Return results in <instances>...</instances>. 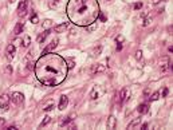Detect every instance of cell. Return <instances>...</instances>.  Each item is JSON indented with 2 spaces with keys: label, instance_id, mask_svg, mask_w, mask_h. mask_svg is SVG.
<instances>
[{
  "label": "cell",
  "instance_id": "16",
  "mask_svg": "<svg viewBox=\"0 0 173 130\" xmlns=\"http://www.w3.org/2000/svg\"><path fill=\"white\" fill-rule=\"evenodd\" d=\"M105 70H106V65H105V63H99V65H97L96 67H94L93 72H103Z\"/></svg>",
  "mask_w": 173,
  "mask_h": 130
},
{
  "label": "cell",
  "instance_id": "33",
  "mask_svg": "<svg viewBox=\"0 0 173 130\" xmlns=\"http://www.w3.org/2000/svg\"><path fill=\"white\" fill-rule=\"evenodd\" d=\"M5 74H12V67H11V65L7 66V69H5Z\"/></svg>",
  "mask_w": 173,
  "mask_h": 130
},
{
  "label": "cell",
  "instance_id": "10",
  "mask_svg": "<svg viewBox=\"0 0 173 130\" xmlns=\"http://www.w3.org/2000/svg\"><path fill=\"white\" fill-rule=\"evenodd\" d=\"M56 46H58V40L55 39V40H52V42L50 43V44L47 46V47H46L45 50H43V52H42V54L45 55V54H49V52H52L54 50H55V47H56Z\"/></svg>",
  "mask_w": 173,
  "mask_h": 130
},
{
  "label": "cell",
  "instance_id": "21",
  "mask_svg": "<svg viewBox=\"0 0 173 130\" xmlns=\"http://www.w3.org/2000/svg\"><path fill=\"white\" fill-rule=\"evenodd\" d=\"M30 43H31V38H30L28 35H26L24 38H23V42H22V46L23 47H28Z\"/></svg>",
  "mask_w": 173,
  "mask_h": 130
},
{
  "label": "cell",
  "instance_id": "7",
  "mask_svg": "<svg viewBox=\"0 0 173 130\" xmlns=\"http://www.w3.org/2000/svg\"><path fill=\"white\" fill-rule=\"evenodd\" d=\"M15 52H16V47L13 44H8L5 48V58L8 61H12L13 56H15Z\"/></svg>",
  "mask_w": 173,
  "mask_h": 130
},
{
  "label": "cell",
  "instance_id": "35",
  "mask_svg": "<svg viewBox=\"0 0 173 130\" xmlns=\"http://www.w3.org/2000/svg\"><path fill=\"white\" fill-rule=\"evenodd\" d=\"M160 95H162V97H167V95H168V89L165 87L164 90H162V94H160Z\"/></svg>",
  "mask_w": 173,
  "mask_h": 130
},
{
  "label": "cell",
  "instance_id": "3",
  "mask_svg": "<svg viewBox=\"0 0 173 130\" xmlns=\"http://www.w3.org/2000/svg\"><path fill=\"white\" fill-rule=\"evenodd\" d=\"M16 11H18L19 18H24V16L27 15V12H28V0H22V2L19 3Z\"/></svg>",
  "mask_w": 173,
  "mask_h": 130
},
{
  "label": "cell",
  "instance_id": "27",
  "mask_svg": "<svg viewBox=\"0 0 173 130\" xmlns=\"http://www.w3.org/2000/svg\"><path fill=\"white\" fill-rule=\"evenodd\" d=\"M66 63H69V65H67V69H73L74 67V59L73 58L66 59Z\"/></svg>",
  "mask_w": 173,
  "mask_h": 130
},
{
  "label": "cell",
  "instance_id": "36",
  "mask_svg": "<svg viewBox=\"0 0 173 130\" xmlns=\"http://www.w3.org/2000/svg\"><path fill=\"white\" fill-rule=\"evenodd\" d=\"M18 128H16L15 125H12V126H8V128H7V130H16Z\"/></svg>",
  "mask_w": 173,
  "mask_h": 130
},
{
  "label": "cell",
  "instance_id": "5",
  "mask_svg": "<svg viewBox=\"0 0 173 130\" xmlns=\"http://www.w3.org/2000/svg\"><path fill=\"white\" fill-rule=\"evenodd\" d=\"M129 97H130V91H129V89H122L120 91V94H118V103L120 105H124L125 102L129 99Z\"/></svg>",
  "mask_w": 173,
  "mask_h": 130
},
{
  "label": "cell",
  "instance_id": "9",
  "mask_svg": "<svg viewBox=\"0 0 173 130\" xmlns=\"http://www.w3.org/2000/svg\"><path fill=\"white\" fill-rule=\"evenodd\" d=\"M69 105V97L67 95H62L60 97V101H59V105H58V109L59 110H64Z\"/></svg>",
  "mask_w": 173,
  "mask_h": 130
},
{
  "label": "cell",
  "instance_id": "29",
  "mask_svg": "<svg viewBox=\"0 0 173 130\" xmlns=\"http://www.w3.org/2000/svg\"><path fill=\"white\" fill-rule=\"evenodd\" d=\"M59 2H60V0H51V2H50V7H56V5L58 4H59Z\"/></svg>",
  "mask_w": 173,
  "mask_h": 130
},
{
  "label": "cell",
  "instance_id": "15",
  "mask_svg": "<svg viewBox=\"0 0 173 130\" xmlns=\"http://www.w3.org/2000/svg\"><path fill=\"white\" fill-rule=\"evenodd\" d=\"M101 93H102V90L99 91V87H94L93 89V91H91V94H90V98L91 99H97V98H99V95H101Z\"/></svg>",
  "mask_w": 173,
  "mask_h": 130
},
{
  "label": "cell",
  "instance_id": "26",
  "mask_svg": "<svg viewBox=\"0 0 173 130\" xmlns=\"http://www.w3.org/2000/svg\"><path fill=\"white\" fill-rule=\"evenodd\" d=\"M101 51H102V47H101V46H98L97 48H94V51H93V55L94 56H98L101 54Z\"/></svg>",
  "mask_w": 173,
  "mask_h": 130
},
{
  "label": "cell",
  "instance_id": "2",
  "mask_svg": "<svg viewBox=\"0 0 173 130\" xmlns=\"http://www.w3.org/2000/svg\"><path fill=\"white\" fill-rule=\"evenodd\" d=\"M67 8H74L69 11L70 19L81 26H89L98 18V3L96 0H71Z\"/></svg>",
  "mask_w": 173,
  "mask_h": 130
},
{
  "label": "cell",
  "instance_id": "17",
  "mask_svg": "<svg viewBox=\"0 0 173 130\" xmlns=\"http://www.w3.org/2000/svg\"><path fill=\"white\" fill-rule=\"evenodd\" d=\"M141 122H142V119L141 118H137V119H134V121H132L128 125V129H134L135 126H138V125H141Z\"/></svg>",
  "mask_w": 173,
  "mask_h": 130
},
{
  "label": "cell",
  "instance_id": "12",
  "mask_svg": "<svg viewBox=\"0 0 173 130\" xmlns=\"http://www.w3.org/2000/svg\"><path fill=\"white\" fill-rule=\"evenodd\" d=\"M23 30H24V23L19 22L18 24L15 26V28H13V34H15V35H20L23 32Z\"/></svg>",
  "mask_w": 173,
  "mask_h": 130
},
{
  "label": "cell",
  "instance_id": "11",
  "mask_svg": "<svg viewBox=\"0 0 173 130\" xmlns=\"http://www.w3.org/2000/svg\"><path fill=\"white\" fill-rule=\"evenodd\" d=\"M137 111L140 113V114H148L149 113V105L148 103H141V105H138Z\"/></svg>",
  "mask_w": 173,
  "mask_h": 130
},
{
  "label": "cell",
  "instance_id": "37",
  "mask_svg": "<svg viewBox=\"0 0 173 130\" xmlns=\"http://www.w3.org/2000/svg\"><path fill=\"white\" fill-rule=\"evenodd\" d=\"M162 0H152V4H158V3H161Z\"/></svg>",
  "mask_w": 173,
  "mask_h": 130
},
{
  "label": "cell",
  "instance_id": "4",
  "mask_svg": "<svg viewBox=\"0 0 173 130\" xmlns=\"http://www.w3.org/2000/svg\"><path fill=\"white\" fill-rule=\"evenodd\" d=\"M9 101H11V97L8 94H3L0 97V109L3 110V111H7L9 107Z\"/></svg>",
  "mask_w": 173,
  "mask_h": 130
},
{
  "label": "cell",
  "instance_id": "40",
  "mask_svg": "<svg viewBox=\"0 0 173 130\" xmlns=\"http://www.w3.org/2000/svg\"><path fill=\"white\" fill-rule=\"evenodd\" d=\"M13 2H15V0H9V3H13Z\"/></svg>",
  "mask_w": 173,
  "mask_h": 130
},
{
  "label": "cell",
  "instance_id": "1",
  "mask_svg": "<svg viewBox=\"0 0 173 130\" xmlns=\"http://www.w3.org/2000/svg\"><path fill=\"white\" fill-rule=\"evenodd\" d=\"M35 72L42 83L47 86H55L66 78V59L59 55L45 54L36 63Z\"/></svg>",
  "mask_w": 173,
  "mask_h": 130
},
{
  "label": "cell",
  "instance_id": "34",
  "mask_svg": "<svg viewBox=\"0 0 173 130\" xmlns=\"http://www.w3.org/2000/svg\"><path fill=\"white\" fill-rule=\"evenodd\" d=\"M142 8V3L141 2H138V3H135L134 4V9H141Z\"/></svg>",
  "mask_w": 173,
  "mask_h": 130
},
{
  "label": "cell",
  "instance_id": "18",
  "mask_svg": "<svg viewBox=\"0 0 173 130\" xmlns=\"http://www.w3.org/2000/svg\"><path fill=\"white\" fill-rule=\"evenodd\" d=\"M49 34H50V30H46L43 34H40L39 36H38V43H42V42H45V39L49 36Z\"/></svg>",
  "mask_w": 173,
  "mask_h": 130
},
{
  "label": "cell",
  "instance_id": "8",
  "mask_svg": "<svg viewBox=\"0 0 173 130\" xmlns=\"http://www.w3.org/2000/svg\"><path fill=\"white\" fill-rule=\"evenodd\" d=\"M59 126L60 128H69V129H74L75 128V125L73 123V117H67L66 119H63V121H60V123H59Z\"/></svg>",
  "mask_w": 173,
  "mask_h": 130
},
{
  "label": "cell",
  "instance_id": "28",
  "mask_svg": "<svg viewBox=\"0 0 173 130\" xmlns=\"http://www.w3.org/2000/svg\"><path fill=\"white\" fill-rule=\"evenodd\" d=\"M98 19H99L101 22H106V16H105L103 12H99V14H98Z\"/></svg>",
  "mask_w": 173,
  "mask_h": 130
},
{
  "label": "cell",
  "instance_id": "39",
  "mask_svg": "<svg viewBox=\"0 0 173 130\" xmlns=\"http://www.w3.org/2000/svg\"><path fill=\"white\" fill-rule=\"evenodd\" d=\"M4 123V119H0V125H3Z\"/></svg>",
  "mask_w": 173,
  "mask_h": 130
},
{
  "label": "cell",
  "instance_id": "32",
  "mask_svg": "<svg viewBox=\"0 0 173 130\" xmlns=\"http://www.w3.org/2000/svg\"><path fill=\"white\" fill-rule=\"evenodd\" d=\"M54 109V105L52 103H50L49 106H46V107H43V110H45V111H50V110H52Z\"/></svg>",
  "mask_w": 173,
  "mask_h": 130
},
{
  "label": "cell",
  "instance_id": "23",
  "mask_svg": "<svg viewBox=\"0 0 173 130\" xmlns=\"http://www.w3.org/2000/svg\"><path fill=\"white\" fill-rule=\"evenodd\" d=\"M160 94H161L160 91H156V93H153V95L150 97V101L153 102V101H157V99H160Z\"/></svg>",
  "mask_w": 173,
  "mask_h": 130
},
{
  "label": "cell",
  "instance_id": "14",
  "mask_svg": "<svg viewBox=\"0 0 173 130\" xmlns=\"http://www.w3.org/2000/svg\"><path fill=\"white\" fill-rule=\"evenodd\" d=\"M115 125H117V119L114 115H110L107 118V129H115Z\"/></svg>",
  "mask_w": 173,
  "mask_h": 130
},
{
  "label": "cell",
  "instance_id": "30",
  "mask_svg": "<svg viewBox=\"0 0 173 130\" xmlns=\"http://www.w3.org/2000/svg\"><path fill=\"white\" fill-rule=\"evenodd\" d=\"M141 58H142V51H141V50H138V51H135V59L140 61Z\"/></svg>",
  "mask_w": 173,
  "mask_h": 130
},
{
  "label": "cell",
  "instance_id": "24",
  "mask_svg": "<svg viewBox=\"0 0 173 130\" xmlns=\"http://www.w3.org/2000/svg\"><path fill=\"white\" fill-rule=\"evenodd\" d=\"M150 22H152V16H146V18L144 19V22H142V26H144V27H146V26L150 24Z\"/></svg>",
  "mask_w": 173,
  "mask_h": 130
},
{
  "label": "cell",
  "instance_id": "20",
  "mask_svg": "<svg viewBox=\"0 0 173 130\" xmlns=\"http://www.w3.org/2000/svg\"><path fill=\"white\" fill-rule=\"evenodd\" d=\"M51 122V117L50 115H46L45 117V119H43L42 122H40V125H39V128H43V126H46V125H49V123Z\"/></svg>",
  "mask_w": 173,
  "mask_h": 130
},
{
  "label": "cell",
  "instance_id": "6",
  "mask_svg": "<svg viewBox=\"0 0 173 130\" xmlns=\"http://www.w3.org/2000/svg\"><path fill=\"white\" fill-rule=\"evenodd\" d=\"M11 101L15 103V105H22V103L24 102V95L19 91H15L11 94Z\"/></svg>",
  "mask_w": 173,
  "mask_h": 130
},
{
  "label": "cell",
  "instance_id": "13",
  "mask_svg": "<svg viewBox=\"0 0 173 130\" xmlns=\"http://www.w3.org/2000/svg\"><path fill=\"white\" fill-rule=\"evenodd\" d=\"M67 27H69V24L64 22V23H62V24L55 26V27H54V31H55V32H59V34H60V32H64V31H66Z\"/></svg>",
  "mask_w": 173,
  "mask_h": 130
},
{
  "label": "cell",
  "instance_id": "31",
  "mask_svg": "<svg viewBox=\"0 0 173 130\" xmlns=\"http://www.w3.org/2000/svg\"><path fill=\"white\" fill-rule=\"evenodd\" d=\"M124 40H125L124 35H118L117 38H115V42H117V43H122V42H124Z\"/></svg>",
  "mask_w": 173,
  "mask_h": 130
},
{
  "label": "cell",
  "instance_id": "38",
  "mask_svg": "<svg viewBox=\"0 0 173 130\" xmlns=\"http://www.w3.org/2000/svg\"><path fill=\"white\" fill-rule=\"evenodd\" d=\"M146 128H148V123H144V125L141 126V129H142V130H145V129H146Z\"/></svg>",
  "mask_w": 173,
  "mask_h": 130
},
{
  "label": "cell",
  "instance_id": "22",
  "mask_svg": "<svg viewBox=\"0 0 173 130\" xmlns=\"http://www.w3.org/2000/svg\"><path fill=\"white\" fill-rule=\"evenodd\" d=\"M30 20H31L32 24H36V23H39L38 14H36V12H32V14H31V18H30Z\"/></svg>",
  "mask_w": 173,
  "mask_h": 130
},
{
  "label": "cell",
  "instance_id": "25",
  "mask_svg": "<svg viewBox=\"0 0 173 130\" xmlns=\"http://www.w3.org/2000/svg\"><path fill=\"white\" fill-rule=\"evenodd\" d=\"M86 28H87V31H94L97 28V22H93V24L86 26Z\"/></svg>",
  "mask_w": 173,
  "mask_h": 130
},
{
  "label": "cell",
  "instance_id": "19",
  "mask_svg": "<svg viewBox=\"0 0 173 130\" xmlns=\"http://www.w3.org/2000/svg\"><path fill=\"white\" fill-rule=\"evenodd\" d=\"M52 26H54V22L50 20V19H47V20L43 22V28H45V30H50Z\"/></svg>",
  "mask_w": 173,
  "mask_h": 130
}]
</instances>
